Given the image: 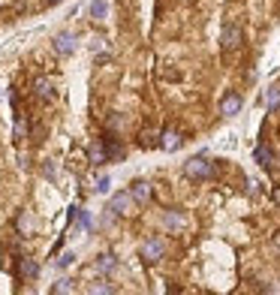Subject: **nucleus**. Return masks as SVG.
I'll use <instances>...</instances> for the list:
<instances>
[{
	"mask_svg": "<svg viewBox=\"0 0 280 295\" xmlns=\"http://www.w3.org/2000/svg\"><path fill=\"white\" fill-rule=\"evenodd\" d=\"M163 253H166L163 238H151V241H145V244H142V259H145V262H160Z\"/></svg>",
	"mask_w": 280,
	"mask_h": 295,
	"instance_id": "1",
	"label": "nucleus"
},
{
	"mask_svg": "<svg viewBox=\"0 0 280 295\" xmlns=\"http://www.w3.org/2000/svg\"><path fill=\"white\" fill-rule=\"evenodd\" d=\"M133 202H136L133 193H115L112 202H109V211H115V214H133Z\"/></svg>",
	"mask_w": 280,
	"mask_h": 295,
	"instance_id": "2",
	"label": "nucleus"
},
{
	"mask_svg": "<svg viewBox=\"0 0 280 295\" xmlns=\"http://www.w3.org/2000/svg\"><path fill=\"white\" fill-rule=\"evenodd\" d=\"M184 172H187L190 178H208L214 172V166L208 163V160H187L184 163Z\"/></svg>",
	"mask_w": 280,
	"mask_h": 295,
	"instance_id": "3",
	"label": "nucleus"
},
{
	"mask_svg": "<svg viewBox=\"0 0 280 295\" xmlns=\"http://www.w3.org/2000/svg\"><path fill=\"white\" fill-rule=\"evenodd\" d=\"M55 51H58V55H73V51H76V37H73V33H58V37H55Z\"/></svg>",
	"mask_w": 280,
	"mask_h": 295,
	"instance_id": "4",
	"label": "nucleus"
},
{
	"mask_svg": "<svg viewBox=\"0 0 280 295\" xmlns=\"http://www.w3.org/2000/svg\"><path fill=\"white\" fill-rule=\"evenodd\" d=\"M220 42H223V48H235V45H241V30L232 27V24H226V27H223Z\"/></svg>",
	"mask_w": 280,
	"mask_h": 295,
	"instance_id": "5",
	"label": "nucleus"
},
{
	"mask_svg": "<svg viewBox=\"0 0 280 295\" xmlns=\"http://www.w3.org/2000/svg\"><path fill=\"white\" fill-rule=\"evenodd\" d=\"M106 160H109V148L102 145V142H94L91 145V163L100 166V163H106Z\"/></svg>",
	"mask_w": 280,
	"mask_h": 295,
	"instance_id": "6",
	"label": "nucleus"
},
{
	"mask_svg": "<svg viewBox=\"0 0 280 295\" xmlns=\"http://www.w3.org/2000/svg\"><path fill=\"white\" fill-rule=\"evenodd\" d=\"M33 91H37V97L48 99L51 94H55V84H51L48 79H37V81H33Z\"/></svg>",
	"mask_w": 280,
	"mask_h": 295,
	"instance_id": "7",
	"label": "nucleus"
},
{
	"mask_svg": "<svg viewBox=\"0 0 280 295\" xmlns=\"http://www.w3.org/2000/svg\"><path fill=\"white\" fill-rule=\"evenodd\" d=\"M220 109H223V115H235V112L241 109V97H238V94H229V97L223 99Z\"/></svg>",
	"mask_w": 280,
	"mask_h": 295,
	"instance_id": "8",
	"label": "nucleus"
},
{
	"mask_svg": "<svg viewBox=\"0 0 280 295\" xmlns=\"http://www.w3.org/2000/svg\"><path fill=\"white\" fill-rule=\"evenodd\" d=\"M91 15L97 21H102L109 15V0H94V3H91Z\"/></svg>",
	"mask_w": 280,
	"mask_h": 295,
	"instance_id": "9",
	"label": "nucleus"
},
{
	"mask_svg": "<svg viewBox=\"0 0 280 295\" xmlns=\"http://www.w3.org/2000/svg\"><path fill=\"white\" fill-rule=\"evenodd\" d=\"M133 196H136V202H148V199H151V184L139 181V184L133 187Z\"/></svg>",
	"mask_w": 280,
	"mask_h": 295,
	"instance_id": "10",
	"label": "nucleus"
},
{
	"mask_svg": "<svg viewBox=\"0 0 280 295\" xmlns=\"http://www.w3.org/2000/svg\"><path fill=\"white\" fill-rule=\"evenodd\" d=\"M166 151H175V148H181V136L178 133H163V142H160Z\"/></svg>",
	"mask_w": 280,
	"mask_h": 295,
	"instance_id": "11",
	"label": "nucleus"
},
{
	"mask_svg": "<svg viewBox=\"0 0 280 295\" xmlns=\"http://www.w3.org/2000/svg\"><path fill=\"white\" fill-rule=\"evenodd\" d=\"M21 274L27 277V280H33V277L40 274V265L33 262V259H21Z\"/></svg>",
	"mask_w": 280,
	"mask_h": 295,
	"instance_id": "12",
	"label": "nucleus"
},
{
	"mask_svg": "<svg viewBox=\"0 0 280 295\" xmlns=\"http://www.w3.org/2000/svg\"><path fill=\"white\" fill-rule=\"evenodd\" d=\"M163 223H166L169 229H181V226H184V217H181V214H166Z\"/></svg>",
	"mask_w": 280,
	"mask_h": 295,
	"instance_id": "13",
	"label": "nucleus"
},
{
	"mask_svg": "<svg viewBox=\"0 0 280 295\" xmlns=\"http://www.w3.org/2000/svg\"><path fill=\"white\" fill-rule=\"evenodd\" d=\"M115 268V256H100V262H97V271H102V274H109Z\"/></svg>",
	"mask_w": 280,
	"mask_h": 295,
	"instance_id": "14",
	"label": "nucleus"
},
{
	"mask_svg": "<svg viewBox=\"0 0 280 295\" xmlns=\"http://www.w3.org/2000/svg\"><path fill=\"white\" fill-rule=\"evenodd\" d=\"M51 292H73V280H58L51 286Z\"/></svg>",
	"mask_w": 280,
	"mask_h": 295,
	"instance_id": "15",
	"label": "nucleus"
},
{
	"mask_svg": "<svg viewBox=\"0 0 280 295\" xmlns=\"http://www.w3.org/2000/svg\"><path fill=\"white\" fill-rule=\"evenodd\" d=\"M94 190H97V193H109V178H106V175H100V178H97V187H94Z\"/></svg>",
	"mask_w": 280,
	"mask_h": 295,
	"instance_id": "16",
	"label": "nucleus"
},
{
	"mask_svg": "<svg viewBox=\"0 0 280 295\" xmlns=\"http://www.w3.org/2000/svg\"><path fill=\"white\" fill-rule=\"evenodd\" d=\"M24 136H27V124L19 120V124H15V138H24Z\"/></svg>",
	"mask_w": 280,
	"mask_h": 295,
	"instance_id": "17",
	"label": "nucleus"
},
{
	"mask_svg": "<svg viewBox=\"0 0 280 295\" xmlns=\"http://www.w3.org/2000/svg\"><path fill=\"white\" fill-rule=\"evenodd\" d=\"M69 262H73V253H63V256L58 259V268H66Z\"/></svg>",
	"mask_w": 280,
	"mask_h": 295,
	"instance_id": "18",
	"label": "nucleus"
},
{
	"mask_svg": "<svg viewBox=\"0 0 280 295\" xmlns=\"http://www.w3.org/2000/svg\"><path fill=\"white\" fill-rule=\"evenodd\" d=\"M42 175H45V178H55V166L45 163V166H42Z\"/></svg>",
	"mask_w": 280,
	"mask_h": 295,
	"instance_id": "19",
	"label": "nucleus"
},
{
	"mask_svg": "<svg viewBox=\"0 0 280 295\" xmlns=\"http://www.w3.org/2000/svg\"><path fill=\"white\" fill-rule=\"evenodd\" d=\"M19 223H21V229H27V232H30V229H33V220H30V217H21V220H19Z\"/></svg>",
	"mask_w": 280,
	"mask_h": 295,
	"instance_id": "20",
	"label": "nucleus"
},
{
	"mask_svg": "<svg viewBox=\"0 0 280 295\" xmlns=\"http://www.w3.org/2000/svg\"><path fill=\"white\" fill-rule=\"evenodd\" d=\"M48 3H60V0H48Z\"/></svg>",
	"mask_w": 280,
	"mask_h": 295,
	"instance_id": "21",
	"label": "nucleus"
}]
</instances>
